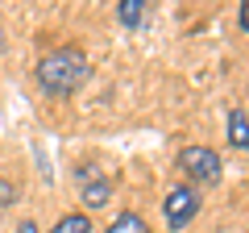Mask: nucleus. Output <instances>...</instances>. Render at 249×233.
<instances>
[{"label":"nucleus","instance_id":"10","mask_svg":"<svg viewBox=\"0 0 249 233\" xmlns=\"http://www.w3.org/2000/svg\"><path fill=\"white\" fill-rule=\"evenodd\" d=\"M17 233H37V225H34V221H21V225H17Z\"/></svg>","mask_w":249,"mask_h":233},{"label":"nucleus","instance_id":"1","mask_svg":"<svg viewBox=\"0 0 249 233\" xmlns=\"http://www.w3.org/2000/svg\"><path fill=\"white\" fill-rule=\"evenodd\" d=\"M37 83L46 96H75L88 83V58L75 46H58L37 63Z\"/></svg>","mask_w":249,"mask_h":233},{"label":"nucleus","instance_id":"9","mask_svg":"<svg viewBox=\"0 0 249 233\" xmlns=\"http://www.w3.org/2000/svg\"><path fill=\"white\" fill-rule=\"evenodd\" d=\"M237 17H241V29H245V34H249V0H245V4H241V13H237Z\"/></svg>","mask_w":249,"mask_h":233},{"label":"nucleus","instance_id":"4","mask_svg":"<svg viewBox=\"0 0 249 233\" xmlns=\"http://www.w3.org/2000/svg\"><path fill=\"white\" fill-rule=\"evenodd\" d=\"M79 192H83V204L88 208H104L108 200H112V183H108L96 167L79 171Z\"/></svg>","mask_w":249,"mask_h":233},{"label":"nucleus","instance_id":"6","mask_svg":"<svg viewBox=\"0 0 249 233\" xmlns=\"http://www.w3.org/2000/svg\"><path fill=\"white\" fill-rule=\"evenodd\" d=\"M108 233H150V225H145L137 213H121L112 225H108Z\"/></svg>","mask_w":249,"mask_h":233},{"label":"nucleus","instance_id":"11","mask_svg":"<svg viewBox=\"0 0 249 233\" xmlns=\"http://www.w3.org/2000/svg\"><path fill=\"white\" fill-rule=\"evenodd\" d=\"M0 216H4V208H0Z\"/></svg>","mask_w":249,"mask_h":233},{"label":"nucleus","instance_id":"8","mask_svg":"<svg viewBox=\"0 0 249 233\" xmlns=\"http://www.w3.org/2000/svg\"><path fill=\"white\" fill-rule=\"evenodd\" d=\"M50 233H91V221H88L83 213H67V216H62V221L54 225Z\"/></svg>","mask_w":249,"mask_h":233},{"label":"nucleus","instance_id":"5","mask_svg":"<svg viewBox=\"0 0 249 233\" xmlns=\"http://www.w3.org/2000/svg\"><path fill=\"white\" fill-rule=\"evenodd\" d=\"M229 142L237 146V150H249V116L241 113V108L229 113Z\"/></svg>","mask_w":249,"mask_h":233},{"label":"nucleus","instance_id":"7","mask_svg":"<svg viewBox=\"0 0 249 233\" xmlns=\"http://www.w3.org/2000/svg\"><path fill=\"white\" fill-rule=\"evenodd\" d=\"M142 13H145V0H121V4H116V17H121L124 29H133L137 21H142Z\"/></svg>","mask_w":249,"mask_h":233},{"label":"nucleus","instance_id":"3","mask_svg":"<svg viewBox=\"0 0 249 233\" xmlns=\"http://www.w3.org/2000/svg\"><path fill=\"white\" fill-rule=\"evenodd\" d=\"M162 213H166V225L170 229H183V225L196 221L199 213V192L191 188V183H178V188L166 192V200H162Z\"/></svg>","mask_w":249,"mask_h":233},{"label":"nucleus","instance_id":"2","mask_svg":"<svg viewBox=\"0 0 249 233\" xmlns=\"http://www.w3.org/2000/svg\"><path fill=\"white\" fill-rule=\"evenodd\" d=\"M178 167L191 183H216L220 179V154L208 146H183L178 150Z\"/></svg>","mask_w":249,"mask_h":233}]
</instances>
